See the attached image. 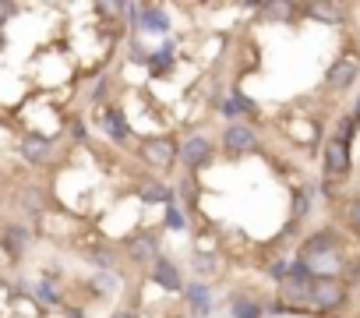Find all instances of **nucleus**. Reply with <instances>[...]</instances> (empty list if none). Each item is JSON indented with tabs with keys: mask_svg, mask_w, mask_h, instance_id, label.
<instances>
[{
	"mask_svg": "<svg viewBox=\"0 0 360 318\" xmlns=\"http://www.w3.org/2000/svg\"><path fill=\"white\" fill-rule=\"evenodd\" d=\"M138 198L141 202H148V205H173V188H163V184H156V181H141L138 184Z\"/></svg>",
	"mask_w": 360,
	"mask_h": 318,
	"instance_id": "obj_15",
	"label": "nucleus"
},
{
	"mask_svg": "<svg viewBox=\"0 0 360 318\" xmlns=\"http://www.w3.org/2000/svg\"><path fill=\"white\" fill-rule=\"evenodd\" d=\"M95 290H102V294H107V290H117V276L99 273V276H95Z\"/></svg>",
	"mask_w": 360,
	"mask_h": 318,
	"instance_id": "obj_27",
	"label": "nucleus"
},
{
	"mask_svg": "<svg viewBox=\"0 0 360 318\" xmlns=\"http://www.w3.org/2000/svg\"><path fill=\"white\" fill-rule=\"evenodd\" d=\"M88 258H92L95 265H102V269H114V265H117V251H107V248L88 251Z\"/></svg>",
	"mask_w": 360,
	"mask_h": 318,
	"instance_id": "obj_22",
	"label": "nucleus"
},
{
	"mask_svg": "<svg viewBox=\"0 0 360 318\" xmlns=\"http://www.w3.org/2000/svg\"><path fill=\"white\" fill-rule=\"evenodd\" d=\"M265 308L254 294H233L230 297V318H262Z\"/></svg>",
	"mask_w": 360,
	"mask_h": 318,
	"instance_id": "obj_13",
	"label": "nucleus"
},
{
	"mask_svg": "<svg viewBox=\"0 0 360 318\" xmlns=\"http://www.w3.org/2000/svg\"><path fill=\"white\" fill-rule=\"evenodd\" d=\"M223 149L230 156H247V152L258 149V135H254V128H247V124H230L223 131Z\"/></svg>",
	"mask_w": 360,
	"mask_h": 318,
	"instance_id": "obj_7",
	"label": "nucleus"
},
{
	"mask_svg": "<svg viewBox=\"0 0 360 318\" xmlns=\"http://www.w3.org/2000/svg\"><path fill=\"white\" fill-rule=\"evenodd\" d=\"M127 251H131L134 262H152V265H156V258H159V241L152 237V234H134V237L127 241Z\"/></svg>",
	"mask_w": 360,
	"mask_h": 318,
	"instance_id": "obj_12",
	"label": "nucleus"
},
{
	"mask_svg": "<svg viewBox=\"0 0 360 318\" xmlns=\"http://www.w3.org/2000/svg\"><path fill=\"white\" fill-rule=\"evenodd\" d=\"M223 117H230L233 124H237V117H244V114H254V99H247V96H240V92H233V96H226L223 99Z\"/></svg>",
	"mask_w": 360,
	"mask_h": 318,
	"instance_id": "obj_16",
	"label": "nucleus"
},
{
	"mask_svg": "<svg viewBox=\"0 0 360 318\" xmlns=\"http://www.w3.org/2000/svg\"><path fill=\"white\" fill-rule=\"evenodd\" d=\"M36 294H39V301H42V304H61V294H57L54 287H49L46 280H39V287H36Z\"/></svg>",
	"mask_w": 360,
	"mask_h": 318,
	"instance_id": "obj_24",
	"label": "nucleus"
},
{
	"mask_svg": "<svg viewBox=\"0 0 360 318\" xmlns=\"http://www.w3.org/2000/svg\"><path fill=\"white\" fill-rule=\"evenodd\" d=\"M152 280H156L163 290H170V294H177V290H184V283H180V273H177V265L170 262V258H156V265H152Z\"/></svg>",
	"mask_w": 360,
	"mask_h": 318,
	"instance_id": "obj_10",
	"label": "nucleus"
},
{
	"mask_svg": "<svg viewBox=\"0 0 360 318\" xmlns=\"http://www.w3.org/2000/svg\"><path fill=\"white\" fill-rule=\"evenodd\" d=\"M54 152V142L49 138H42V135H29L25 142H22V156L29 159L32 167H39V163H46V156Z\"/></svg>",
	"mask_w": 360,
	"mask_h": 318,
	"instance_id": "obj_14",
	"label": "nucleus"
},
{
	"mask_svg": "<svg viewBox=\"0 0 360 318\" xmlns=\"http://www.w3.org/2000/svg\"><path fill=\"white\" fill-rule=\"evenodd\" d=\"M22 205H25V212H29V216H39V212H42V191L39 188H25L22 191Z\"/></svg>",
	"mask_w": 360,
	"mask_h": 318,
	"instance_id": "obj_20",
	"label": "nucleus"
},
{
	"mask_svg": "<svg viewBox=\"0 0 360 318\" xmlns=\"http://www.w3.org/2000/svg\"><path fill=\"white\" fill-rule=\"evenodd\" d=\"M307 15H315V18H329V22H339V18L346 15V8H339V4H311V8H307Z\"/></svg>",
	"mask_w": 360,
	"mask_h": 318,
	"instance_id": "obj_21",
	"label": "nucleus"
},
{
	"mask_svg": "<svg viewBox=\"0 0 360 318\" xmlns=\"http://www.w3.org/2000/svg\"><path fill=\"white\" fill-rule=\"evenodd\" d=\"M102 131H107L117 145H127V142H131L127 121H124V114L117 110V106H107V110H102Z\"/></svg>",
	"mask_w": 360,
	"mask_h": 318,
	"instance_id": "obj_11",
	"label": "nucleus"
},
{
	"mask_svg": "<svg viewBox=\"0 0 360 318\" xmlns=\"http://www.w3.org/2000/svg\"><path fill=\"white\" fill-rule=\"evenodd\" d=\"M184 294H187V304H191V315H194V318H209V315H212V290H209V283L194 280V283L184 287Z\"/></svg>",
	"mask_w": 360,
	"mask_h": 318,
	"instance_id": "obj_8",
	"label": "nucleus"
},
{
	"mask_svg": "<svg viewBox=\"0 0 360 318\" xmlns=\"http://www.w3.org/2000/svg\"><path fill=\"white\" fill-rule=\"evenodd\" d=\"M8 15H15V8H11V4H0V25H4Z\"/></svg>",
	"mask_w": 360,
	"mask_h": 318,
	"instance_id": "obj_29",
	"label": "nucleus"
},
{
	"mask_svg": "<svg viewBox=\"0 0 360 318\" xmlns=\"http://www.w3.org/2000/svg\"><path fill=\"white\" fill-rule=\"evenodd\" d=\"M4 248H8L11 255H22V251L29 248V230L18 227V223H11V227L4 230Z\"/></svg>",
	"mask_w": 360,
	"mask_h": 318,
	"instance_id": "obj_18",
	"label": "nucleus"
},
{
	"mask_svg": "<svg viewBox=\"0 0 360 318\" xmlns=\"http://www.w3.org/2000/svg\"><path fill=\"white\" fill-rule=\"evenodd\" d=\"M346 301V290H343V280L339 276H318L315 280V290H311V304L318 311H336L343 308Z\"/></svg>",
	"mask_w": 360,
	"mask_h": 318,
	"instance_id": "obj_4",
	"label": "nucleus"
},
{
	"mask_svg": "<svg viewBox=\"0 0 360 318\" xmlns=\"http://www.w3.org/2000/svg\"><path fill=\"white\" fill-rule=\"evenodd\" d=\"M297 258H300L315 276H339V269H343L339 237H336L332 230H318V234H311V237L300 244Z\"/></svg>",
	"mask_w": 360,
	"mask_h": 318,
	"instance_id": "obj_1",
	"label": "nucleus"
},
{
	"mask_svg": "<svg viewBox=\"0 0 360 318\" xmlns=\"http://www.w3.org/2000/svg\"><path fill=\"white\" fill-rule=\"evenodd\" d=\"M311 205H315V188H304V191H297V198H293V223L300 227V220L311 212Z\"/></svg>",
	"mask_w": 360,
	"mask_h": 318,
	"instance_id": "obj_19",
	"label": "nucleus"
},
{
	"mask_svg": "<svg viewBox=\"0 0 360 318\" xmlns=\"http://www.w3.org/2000/svg\"><path fill=\"white\" fill-rule=\"evenodd\" d=\"M166 227H170L173 234H180V230L187 227V223H184V212H180L177 205H170V209H166Z\"/></svg>",
	"mask_w": 360,
	"mask_h": 318,
	"instance_id": "obj_23",
	"label": "nucleus"
},
{
	"mask_svg": "<svg viewBox=\"0 0 360 318\" xmlns=\"http://www.w3.org/2000/svg\"><path fill=\"white\" fill-rule=\"evenodd\" d=\"M110 318H134L131 311H117V315H110Z\"/></svg>",
	"mask_w": 360,
	"mask_h": 318,
	"instance_id": "obj_30",
	"label": "nucleus"
},
{
	"mask_svg": "<svg viewBox=\"0 0 360 318\" xmlns=\"http://www.w3.org/2000/svg\"><path fill=\"white\" fill-rule=\"evenodd\" d=\"M357 75H360V68H357V61L353 57H339L332 68H329V75H325V82H329V89H336V92H343V89H350L353 82H357Z\"/></svg>",
	"mask_w": 360,
	"mask_h": 318,
	"instance_id": "obj_9",
	"label": "nucleus"
},
{
	"mask_svg": "<svg viewBox=\"0 0 360 318\" xmlns=\"http://www.w3.org/2000/svg\"><path fill=\"white\" fill-rule=\"evenodd\" d=\"M173 43H163L159 50H152V57H148V68H152V75H166L170 68H173Z\"/></svg>",
	"mask_w": 360,
	"mask_h": 318,
	"instance_id": "obj_17",
	"label": "nucleus"
},
{
	"mask_svg": "<svg viewBox=\"0 0 360 318\" xmlns=\"http://www.w3.org/2000/svg\"><path fill=\"white\" fill-rule=\"evenodd\" d=\"M265 11H269V15H276V18H286L293 8H290V4H265Z\"/></svg>",
	"mask_w": 360,
	"mask_h": 318,
	"instance_id": "obj_28",
	"label": "nucleus"
},
{
	"mask_svg": "<svg viewBox=\"0 0 360 318\" xmlns=\"http://www.w3.org/2000/svg\"><path fill=\"white\" fill-rule=\"evenodd\" d=\"M212 159V138L209 135H187L180 145V167L187 170H201Z\"/></svg>",
	"mask_w": 360,
	"mask_h": 318,
	"instance_id": "obj_5",
	"label": "nucleus"
},
{
	"mask_svg": "<svg viewBox=\"0 0 360 318\" xmlns=\"http://www.w3.org/2000/svg\"><path fill=\"white\" fill-rule=\"evenodd\" d=\"M346 223L360 234V198H353V202L346 205Z\"/></svg>",
	"mask_w": 360,
	"mask_h": 318,
	"instance_id": "obj_26",
	"label": "nucleus"
},
{
	"mask_svg": "<svg viewBox=\"0 0 360 318\" xmlns=\"http://www.w3.org/2000/svg\"><path fill=\"white\" fill-rule=\"evenodd\" d=\"M124 11L134 18L138 32H145V36H166L170 32V18H166L163 8H134V4H127Z\"/></svg>",
	"mask_w": 360,
	"mask_h": 318,
	"instance_id": "obj_6",
	"label": "nucleus"
},
{
	"mask_svg": "<svg viewBox=\"0 0 360 318\" xmlns=\"http://www.w3.org/2000/svg\"><path fill=\"white\" fill-rule=\"evenodd\" d=\"M138 152L152 170H173V163L180 159V145L173 138H145Z\"/></svg>",
	"mask_w": 360,
	"mask_h": 318,
	"instance_id": "obj_3",
	"label": "nucleus"
},
{
	"mask_svg": "<svg viewBox=\"0 0 360 318\" xmlns=\"http://www.w3.org/2000/svg\"><path fill=\"white\" fill-rule=\"evenodd\" d=\"M353 114H357V121H360V99H357V110H353Z\"/></svg>",
	"mask_w": 360,
	"mask_h": 318,
	"instance_id": "obj_31",
	"label": "nucleus"
},
{
	"mask_svg": "<svg viewBox=\"0 0 360 318\" xmlns=\"http://www.w3.org/2000/svg\"><path fill=\"white\" fill-rule=\"evenodd\" d=\"M350 135H353V121L346 117V121L339 124V131H336V135L329 138V145H325V174H329V181L350 174Z\"/></svg>",
	"mask_w": 360,
	"mask_h": 318,
	"instance_id": "obj_2",
	"label": "nucleus"
},
{
	"mask_svg": "<svg viewBox=\"0 0 360 318\" xmlns=\"http://www.w3.org/2000/svg\"><path fill=\"white\" fill-rule=\"evenodd\" d=\"M191 262H194V269H198V273H212V269H216V258H212L209 251H198Z\"/></svg>",
	"mask_w": 360,
	"mask_h": 318,
	"instance_id": "obj_25",
	"label": "nucleus"
}]
</instances>
